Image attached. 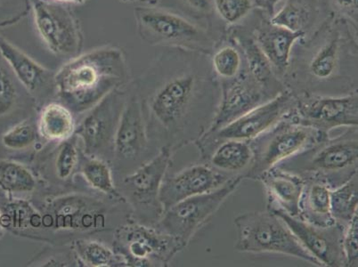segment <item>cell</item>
Returning a JSON list of instances; mask_svg holds the SVG:
<instances>
[{"mask_svg": "<svg viewBox=\"0 0 358 267\" xmlns=\"http://www.w3.org/2000/svg\"><path fill=\"white\" fill-rule=\"evenodd\" d=\"M274 213L285 221L302 245L322 266L346 267V257L343 250L346 227L338 223L329 226H317L282 212Z\"/></svg>", "mask_w": 358, "mask_h": 267, "instance_id": "obj_21", "label": "cell"}, {"mask_svg": "<svg viewBox=\"0 0 358 267\" xmlns=\"http://www.w3.org/2000/svg\"><path fill=\"white\" fill-rule=\"evenodd\" d=\"M295 99L292 119L324 135L330 136L334 129L358 126L357 91L345 96L302 94Z\"/></svg>", "mask_w": 358, "mask_h": 267, "instance_id": "obj_17", "label": "cell"}, {"mask_svg": "<svg viewBox=\"0 0 358 267\" xmlns=\"http://www.w3.org/2000/svg\"><path fill=\"white\" fill-rule=\"evenodd\" d=\"M38 189L40 182L30 165L14 159H0V193L31 200Z\"/></svg>", "mask_w": 358, "mask_h": 267, "instance_id": "obj_29", "label": "cell"}, {"mask_svg": "<svg viewBox=\"0 0 358 267\" xmlns=\"http://www.w3.org/2000/svg\"><path fill=\"white\" fill-rule=\"evenodd\" d=\"M211 68L217 80H229L239 76L247 68L241 48L224 31L210 55Z\"/></svg>", "mask_w": 358, "mask_h": 267, "instance_id": "obj_33", "label": "cell"}, {"mask_svg": "<svg viewBox=\"0 0 358 267\" xmlns=\"http://www.w3.org/2000/svg\"><path fill=\"white\" fill-rule=\"evenodd\" d=\"M80 178L90 190L115 198H122L117 190L112 168L102 159L81 154Z\"/></svg>", "mask_w": 358, "mask_h": 267, "instance_id": "obj_35", "label": "cell"}, {"mask_svg": "<svg viewBox=\"0 0 358 267\" xmlns=\"http://www.w3.org/2000/svg\"><path fill=\"white\" fill-rule=\"evenodd\" d=\"M6 232L4 226H3L2 223V217H1V213H0V238H2L3 236H4V233Z\"/></svg>", "mask_w": 358, "mask_h": 267, "instance_id": "obj_46", "label": "cell"}, {"mask_svg": "<svg viewBox=\"0 0 358 267\" xmlns=\"http://www.w3.org/2000/svg\"><path fill=\"white\" fill-rule=\"evenodd\" d=\"M258 181L265 192L266 210L298 217L299 199L305 184L303 179L274 167L260 175Z\"/></svg>", "mask_w": 358, "mask_h": 267, "instance_id": "obj_23", "label": "cell"}, {"mask_svg": "<svg viewBox=\"0 0 358 267\" xmlns=\"http://www.w3.org/2000/svg\"><path fill=\"white\" fill-rule=\"evenodd\" d=\"M252 1L256 8L265 13L266 15L271 18L276 12V6H278L282 0H252Z\"/></svg>", "mask_w": 358, "mask_h": 267, "instance_id": "obj_43", "label": "cell"}, {"mask_svg": "<svg viewBox=\"0 0 358 267\" xmlns=\"http://www.w3.org/2000/svg\"><path fill=\"white\" fill-rule=\"evenodd\" d=\"M215 15L226 27L243 22L255 8L252 0H213Z\"/></svg>", "mask_w": 358, "mask_h": 267, "instance_id": "obj_38", "label": "cell"}, {"mask_svg": "<svg viewBox=\"0 0 358 267\" xmlns=\"http://www.w3.org/2000/svg\"><path fill=\"white\" fill-rule=\"evenodd\" d=\"M133 80L125 51L115 45H100L65 62L55 71V101L66 106L78 120Z\"/></svg>", "mask_w": 358, "mask_h": 267, "instance_id": "obj_4", "label": "cell"}, {"mask_svg": "<svg viewBox=\"0 0 358 267\" xmlns=\"http://www.w3.org/2000/svg\"><path fill=\"white\" fill-rule=\"evenodd\" d=\"M41 214L38 243L62 245L80 238L112 242L113 233L132 220L122 198L107 196L90 189L57 194H36L31 200Z\"/></svg>", "mask_w": 358, "mask_h": 267, "instance_id": "obj_3", "label": "cell"}, {"mask_svg": "<svg viewBox=\"0 0 358 267\" xmlns=\"http://www.w3.org/2000/svg\"><path fill=\"white\" fill-rule=\"evenodd\" d=\"M299 219L317 226L335 224L331 213V190L317 182L305 181L299 203Z\"/></svg>", "mask_w": 358, "mask_h": 267, "instance_id": "obj_31", "label": "cell"}, {"mask_svg": "<svg viewBox=\"0 0 358 267\" xmlns=\"http://www.w3.org/2000/svg\"><path fill=\"white\" fill-rule=\"evenodd\" d=\"M252 159L253 152L249 141L226 140L217 145L203 161L224 173L242 175L244 179Z\"/></svg>", "mask_w": 358, "mask_h": 267, "instance_id": "obj_32", "label": "cell"}, {"mask_svg": "<svg viewBox=\"0 0 358 267\" xmlns=\"http://www.w3.org/2000/svg\"><path fill=\"white\" fill-rule=\"evenodd\" d=\"M345 129L336 138L325 136L275 167L330 190L341 187L358 174L357 127Z\"/></svg>", "mask_w": 358, "mask_h": 267, "instance_id": "obj_5", "label": "cell"}, {"mask_svg": "<svg viewBox=\"0 0 358 267\" xmlns=\"http://www.w3.org/2000/svg\"><path fill=\"white\" fill-rule=\"evenodd\" d=\"M29 5L35 30L50 54L66 62L83 53V24L73 5L53 0H29Z\"/></svg>", "mask_w": 358, "mask_h": 267, "instance_id": "obj_8", "label": "cell"}, {"mask_svg": "<svg viewBox=\"0 0 358 267\" xmlns=\"http://www.w3.org/2000/svg\"><path fill=\"white\" fill-rule=\"evenodd\" d=\"M243 180L242 175H236L216 190L179 201L164 210L155 227L176 238L187 247L224 201L238 189Z\"/></svg>", "mask_w": 358, "mask_h": 267, "instance_id": "obj_13", "label": "cell"}, {"mask_svg": "<svg viewBox=\"0 0 358 267\" xmlns=\"http://www.w3.org/2000/svg\"><path fill=\"white\" fill-rule=\"evenodd\" d=\"M136 34L151 47L178 48L210 55L224 32L211 30L181 13L161 6H136Z\"/></svg>", "mask_w": 358, "mask_h": 267, "instance_id": "obj_6", "label": "cell"}, {"mask_svg": "<svg viewBox=\"0 0 358 267\" xmlns=\"http://www.w3.org/2000/svg\"><path fill=\"white\" fill-rule=\"evenodd\" d=\"M234 177L236 175L224 173L199 159L178 172L167 171L159 189V201L165 210L185 199L216 190Z\"/></svg>", "mask_w": 358, "mask_h": 267, "instance_id": "obj_18", "label": "cell"}, {"mask_svg": "<svg viewBox=\"0 0 358 267\" xmlns=\"http://www.w3.org/2000/svg\"><path fill=\"white\" fill-rule=\"evenodd\" d=\"M292 115L280 120L250 141L253 159L244 179L258 181L260 175L280 162L329 136L310 127L296 122Z\"/></svg>", "mask_w": 358, "mask_h": 267, "instance_id": "obj_9", "label": "cell"}, {"mask_svg": "<svg viewBox=\"0 0 358 267\" xmlns=\"http://www.w3.org/2000/svg\"><path fill=\"white\" fill-rule=\"evenodd\" d=\"M81 154L80 142L75 135L64 141L45 143L30 164L40 182L36 194H57L87 188L79 179Z\"/></svg>", "mask_w": 358, "mask_h": 267, "instance_id": "obj_15", "label": "cell"}, {"mask_svg": "<svg viewBox=\"0 0 358 267\" xmlns=\"http://www.w3.org/2000/svg\"><path fill=\"white\" fill-rule=\"evenodd\" d=\"M124 4L136 6H159L164 0H120Z\"/></svg>", "mask_w": 358, "mask_h": 267, "instance_id": "obj_44", "label": "cell"}, {"mask_svg": "<svg viewBox=\"0 0 358 267\" xmlns=\"http://www.w3.org/2000/svg\"><path fill=\"white\" fill-rule=\"evenodd\" d=\"M146 134L134 80L129 85L124 110L117 130L110 167L115 184L157 155Z\"/></svg>", "mask_w": 358, "mask_h": 267, "instance_id": "obj_12", "label": "cell"}, {"mask_svg": "<svg viewBox=\"0 0 358 267\" xmlns=\"http://www.w3.org/2000/svg\"><path fill=\"white\" fill-rule=\"evenodd\" d=\"M0 213L6 232L38 243L41 214L30 200L8 197L0 193Z\"/></svg>", "mask_w": 358, "mask_h": 267, "instance_id": "obj_25", "label": "cell"}, {"mask_svg": "<svg viewBox=\"0 0 358 267\" xmlns=\"http://www.w3.org/2000/svg\"><path fill=\"white\" fill-rule=\"evenodd\" d=\"M325 18L322 0H285V5L270 20L273 24L305 37Z\"/></svg>", "mask_w": 358, "mask_h": 267, "instance_id": "obj_27", "label": "cell"}, {"mask_svg": "<svg viewBox=\"0 0 358 267\" xmlns=\"http://www.w3.org/2000/svg\"><path fill=\"white\" fill-rule=\"evenodd\" d=\"M29 15V0H0V29L17 24Z\"/></svg>", "mask_w": 358, "mask_h": 267, "instance_id": "obj_40", "label": "cell"}, {"mask_svg": "<svg viewBox=\"0 0 358 267\" xmlns=\"http://www.w3.org/2000/svg\"><path fill=\"white\" fill-rule=\"evenodd\" d=\"M226 34L242 50L250 73L273 96H278L286 90L284 83L275 76L268 61L260 50L246 19L239 24L227 27Z\"/></svg>", "mask_w": 358, "mask_h": 267, "instance_id": "obj_24", "label": "cell"}, {"mask_svg": "<svg viewBox=\"0 0 358 267\" xmlns=\"http://www.w3.org/2000/svg\"><path fill=\"white\" fill-rule=\"evenodd\" d=\"M219 83V109L208 132L223 128L244 114L275 99L250 73L248 66L239 76L220 81Z\"/></svg>", "mask_w": 358, "mask_h": 267, "instance_id": "obj_19", "label": "cell"}, {"mask_svg": "<svg viewBox=\"0 0 358 267\" xmlns=\"http://www.w3.org/2000/svg\"><path fill=\"white\" fill-rule=\"evenodd\" d=\"M37 113L34 100L0 55V119L13 118L15 125Z\"/></svg>", "mask_w": 358, "mask_h": 267, "instance_id": "obj_26", "label": "cell"}, {"mask_svg": "<svg viewBox=\"0 0 358 267\" xmlns=\"http://www.w3.org/2000/svg\"><path fill=\"white\" fill-rule=\"evenodd\" d=\"M246 20L260 50L268 61L275 76L282 82L294 45L303 36L273 24L269 16L256 8Z\"/></svg>", "mask_w": 358, "mask_h": 267, "instance_id": "obj_22", "label": "cell"}, {"mask_svg": "<svg viewBox=\"0 0 358 267\" xmlns=\"http://www.w3.org/2000/svg\"><path fill=\"white\" fill-rule=\"evenodd\" d=\"M53 1L66 3V4L74 5V6H80L86 4L89 0H53Z\"/></svg>", "mask_w": 358, "mask_h": 267, "instance_id": "obj_45", "label": "cell"}, {"mask_svg": "<svg viewBox=\"0 0 358 267\" xmlns=\"http://www.w3.org/2000/svg\"><path fill=\"white\" fill-rule=\"evenodd\" d=\"M76 126L73 113L57 101L48 103L38 110V134L45 143H58L71 138Z\"/></svg>", "mask_w": 358, "mask_h": 267, "instance_id": "obj_30", "label": "cell"}, {"mask_svg": "<svg viewBox=\"0 0 358 267\" xmlns=\"http://www.w3.org/2000/svg\"><path fill=\"white\" fill-rule=\"evenodd\" d=\"M146 134L156 152L172 155L213 126L220 101L209 55L165 48L134 79Z\"/></svg>", "mask_w": 358, "mask_h": 267, "instance_id": "obj_1", "label": "cell"}, {"mask_svg": "<svg viewBox=\"0 0 358 267\" xmlns=\"http://www.w3.org/2000/svg\"><path fill=\"white\" fill-rule=\"evenodd\" d=\"M294 96H338L357 91V29L327 16L294 45L282 80Z\"/></svg>", "mask_w": 358, "mask_h": 267, "instance_id": "obj_2", "label": "cell"}, {"mask_svg": "<svg viewBox=\"0 0 358 267\" xmlns=\"http://www.w3.org/2000/svg\"><path fill=\"white\" fill-rule=\"evenodd\" d=\"M129 85L113 91L77 120L74 135L79 138L85 154L112 162L113 146Z\"/></svg>", "mask_w": 358, "mask_h": 267, "instance_id": "obj_14", "label": "cell"}, {"mask_svg": "<svg viewBox=\"0 0 358 267\" xmlns=\"http://www.w3.org/2000/svg\"><path fill=\"white\" fill-rule=\"evenodd\" d=\"M29 267H83L75 255L71 244L53 245L47 244L43 249L29 260Z\"/></svg>", "mask_w": 358, "mask_h": 267, "instance_id": "obj_37", "label": "cell"}, {"mask_svg": "<svg viewBox=\"0 0 358 267\" xmlns=\"http://www.w3.org/2000/svg\"><path fill=\"white\" fill-rule=\"evenodd\" d=\"M179 9L178 12L187 16L194 21L209 27L217 32H224L226 26L220 22H215L213 0H176Z\"/></svg>", "mask_w": 358, "mask_h": 267, "instance_id": "obj_39", "label": "cell"}, {"mask_svg": "<svg viewBox=\"0 0 358 267\" xmlns=\"http://www.w3.org/2000/svg\"><path fill=\"white\" fill-rule=\"evenodd\" d=\"M0 55L34 100L38 110L57 99L55 71L44 66L0 35Z\"/></svg>", "mask_w": 358, "mask_h": 267, "instance_id": "obj_20", "label": "cell"}, {"mask_svg": "<svg viewBox=\"0 0 358 267\" xmlns=\"http://www.w3.org/2000/svg\"><path fill=\"white\" fill-rule=\"evenodd\" d=\"M343 250L346 267L358 266V214L353 217L345 229Z\"/></svg>", "mask_w": 358, "mask_h": 267, "instance_id": "obj_42", "label": "cell"}, {"mask_svg": "<svg viewBox=\"0 0 358 267\" xmlns=\"http://www.w3.org/2000/svg\"><path fill=\"white\" fill-rule=\"evenodd\" d=\"M237 239L234 249L242 253L282 254L323 266L299 242L281 217L268 210L248 211L234 220Z\"/></svg>", "mask_w": 358, "mask_h": 267, "instance_id": "obj_7", "label": "cell"}, {"mask_svg": "<svg viewBox=\"0 0 358 267\" xmlns=\"http://www.w3.org/2000/svg\"><path fill=\"white\" fill-rule=\"evenodd\" d=\"M83 267H126L106 240L96 238H80L71 243Z\"/></svg>", "mask_w": 358, "mask_h": 267, "instance_id": "obj_34", "label": "cell"}, {"mask_svg": "<svg viewBox=\"0 0 358 267\" xmlns=\"http://www.w3.org/2000/svg\"><path fill=\"white\" fill-rule=\"evenodd\" d=\"M325 16L343 19L357 29L358 0H322Z\"/></svg>", "mask_w": 358, "mask_h": 267, "instance_id": "obj_41", "label": "cell"}, {"mask_svg": "<svg viewBox=\"0 0 358 267\" xmlns=\"http://www.w3.org/2000/svg\"><path fill=\"white\" fill-rule=\"evenodd\" d=\"M0 142L3 147L12 152L10 159L30 165L36 154L45 144L38 134L37 114L6 129Z\"/></svg>", "mask_w": 358, "mask_h": 267, "instance_id": "obj_28", "label": "cell"}, {"mask_svg": "<svg viewBox=\"0 0 358 267\" xmlns=\"http://www.w3.org/2000/svg\"><path fill=\"white\" fill-rule=\"evenodd\" d=\"M173 155L161 150L148 164L125 175L117 182L116 188L131 210V218L136 223L155 226L164 212L159 201V189Z\"/></svg>", "mask_w": 358, "mask_h": 267, "instance_id": "obj_10", "label": "cell"}, {"mask_svg": "<svg viewBox=\"0 0 358 267\" xmlns=\"http://www.w3.org/2000/svg\"><path fill=\"white\" fill-rule=\"evenodd\" d=\"M296 99L285 90L274 99L262 104L240 118L215 131L208 132L195 143L201 161H206L214 148L226 140L252 141L260 134L294 113Z\"/></svg>", "mask_w": 358, "mask_h": 267, "instance_id": "obj_16", "label": "cell"}, {"mask_svg": "<svg viewBox=\"0 0 358 267\" xmlns=\"http://www.w3.org/2000/svg\"><path fill=\"white\" fill-rule=\"evenodd\" d=\"M110 246L126 267H167L185 246L155 226L130 220L113 233Z\"/></svg>", "mask_w": 358, "mask_h": 267, "instance_id": "obj_11", "label": "cell"}, {"mask_svg": "<svg viewBox=\"0 0 358 267\" xmlns=\"http://www.w3.org/2000/svg\"><path fill=\"white\" fill-rule=\"evenodd\" d=\"M358 174L347 183L331 190V213L335 223L347 227L357 215Z\"/></svg>", "mask_w": 358, "mask_h": 267, "instance_id": "obj_36", "label": "cell"}]
</instances>
